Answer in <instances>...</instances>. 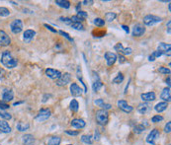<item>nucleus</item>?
Returning <instances> with one entry per match:
<instances>
[{
  "instance_id": "obj_11",
  "label": "nucleus",
  "mask_w": 171,
  "mask_h": 145,
  "mask_svg": "<svg viewBox=\"0 0 171 145\" xmlns=\"http://www.w3.org/2000/svg\"><path fill=\"white\" fill-rule=\"evenodd\" d=\"M105 59H106V61H107V65L112 66L115 64V62L117 61V55L114 53L107 51V53H105Z\"/></svg>"
},
{
  "instance_id": "obj_2",
  "label": "nucleus",
  "mask_w": 171,
  "mask_h": 145,
  "mask_svg": "<svg viewBox=\"0 0 171 145\" xmlns=\"http://www.w3.org/2000/svg\"><path fill=\"white\" fill-rule=\"evenodd\" d=\"M109 120V113L105 110H99L96 112V121L99 125H105L108 123Z\"/></svg>"
},
{
  "instance_id": "obj_54",
  "label": "nucleus",
  "mask_w": 171,
  "mask_h": 145,
  "mask_svg": "<svg viewBox=\"0 0 171 145\" xmlns=\"http://www.w3.org/2000/svg\"><path fill=\"white\" fill-rule=\"evenodd\" d=\"M122 28H123V30L125 31V32H126L127 34H129V27H128V26L122 25Z\"/></svg>"
},
{
  "instance_id": "obj_45",
  "label": "nucleus",
  "mask_w": 171,
  "mask_h": 145,
  "mask_svg": "<svg viewBox=\"0 0 171 145\" xmlns=\"http://www.w3.org/2000/svg\"><path fill=\"white\" fill-rule=\"evenodd\" d=\"M77 16L79 18H81V19H85V18H87V13L84 12V11H78L77 12Z\"/></svg>"
},
{
  "instance_id": "obj_5",
  "label": "nucleus",
  "mask_w": 171,
  "mask_h": 145,
  "mask_svg": "<svg viewBox=\"0 0 171 145\" xmlns=\"http://www.w3.org/2000/svg\"><path fill=\"white\" fill-rule=\"evenodd\" d=\"M51 110H49V109H42V110L38 113L37 116H36V120L42 123V121H45L48 120L51 116Z\"/></svg>"
},
{
  "instance_id": "obj_49",
  "label": "nucleus",
  "mask_w": 171,
  "mask_h": 145,
  "mask_svg": "<svg viewBox=\"0 0 171 145\" xmlns=\"http://www.w3.org/2000/svg\"><path fill=\"white\" fill-rule=\"evenodd\" d=\"M94 104L97 106H99V107H102L103 104H104V101H103L102 99H97V100L94 101Z\"/></svg>"
},
{
  "instance_id": "obj_10",
  "label": "nucleus",
  "mask_w": 171,
  "mask_h": 145,
  "mask_svg": "<svg viewBox=\"0 0 171 145\" xmlns=\"http://www.w3.org/2000/svg\"><path fill=\"white\" fill-rule=\"evenodd\" d=\"M46 75L51 79L58 80L59 77L61 76V72L59 70H56V69L48 68V69H46Z\"/></svg>"
},
{
  "instance_id": "obj_12",
  "label": "nucleus",
  "mask_w": 171,
  "mask_h": 145,
  "mask_svg": "<svg viewBox=\"0 0 171 145\" xmlns=\"http://www.w3.org/2000/svg\"><path fill=\"white\" fill-rule=\"evenodd\" d=\"M157 50L160 51L162 54H167L168 56H170V51H171V46L169 43H160L158 46H157Z\"/></svg>"
},
{
  "instance_id": "obj_35",
  "label": "nucleus",
  "mask_w": 171,
  "mask_h": 145,
  "mask_svg": "<svg viewBox=\"0 0 171 145\" xmlns=\"http://www.w3.org/2000/svg\"><path fill=\"white\" fill-rule=\"evenodd\" d=\"M0 116H1L2 118H4V120H11L12 118V116L10 115L9 113L4 112V111H2V110H0Z\"/></svg>"
},
{
  "instance_id": "obj_20",
  "label": "nucleus",
  "mask_w": 171,
  "mask_h": 145,
  "mask_svg": "<svg viewBox=\"0 0 171 145\" xmlns=\"http://www.w3.org/2000/svg\"><path fill=\"white\" fill-rule=\"evenodd\" d=\"M150 110H151V107L149 106V104L144 103V102L141 103V104H139V107H138V112L139 113H142V115H144V113H148Z\"/></svg>"
},
{
  "instance_id": "obj_59",
  "label": "nucleus",
  "mask_w": 171,
  "mask_h": 145,
  "mask_svg": "<svg viewBox=\"0 0 171 145\" xmlns=\"http://www.w3.org/2000/svg\"><path fill=\"white\" fill-rule=\"evenodd\" d=\"M79 9H80V3H78V5L76 6V11L78 12V11H79Z\"/></svg>"
},
{
  "instance_id": "obj_9",
  "label": "nucleus",
  "mask_w": 171,
  "mask_h": 145,
  "mask_svg": "<svg viewBox=\"0 0 171 145\" xmlns=\"http://www.w3.org/2000/svg\"><path fill=\"white\" fill-rule=\"evenodd\" d=\"M146 33V28L142 24H137L133 28V36L134 37H141Z\"/></svg>"
},
{
  "instance_id": "obj_33",
  "label": "nucleus",
  "mask_w": 171,
  "mask_h": 145,
  "mask_svg": "<svg viewBox=\"0 0 171 145\" xmlns=\"http://www.w3.org/2000/svg\"><path fill=\"white\" fill-rule=\"evenodd\" d=\"M124 81V75L123 73H118L117 76L115 77V78L113 79V83H115V84H120V83H122Z\"/></svg>"
},
{
  "instance_id": "obj_14",
  "label": "nucleus",
  "mask_w": 171,
  "mask_h": 145,
  "mask_svg": "<svg viewBox=\"0 0 171 145\" xmlns=\"http://www.w3.org/2000/svg\"><path fill=\"white\" fill-rule=\"evenodd\" d=\"M158 136H159V130L158 129H156V128L152 129V130L150 131V133L146 137V142L147 143H150V144H154L155 139H156Z\"/></svg>"
},
{
  "instance_id": "obj_27",
  "label": "nucleus",
  "mask_w": 171,
  "mask_h": 145,
  "mask_svg": "<svg viewBox=\"0 0 171 145\" xmlns=\"http://www.w3.org/2000/svg\"><path fill=\"white\" fill-rule=\"evenodd\" d=\"M16 127H17V129L19 131H25V130H27V129H29V127H30V124L29 123H17V125H16Z\"/></svg>"
},
{
  "instance_id": "obj_18",
  "label": "nucleus",
  "mask_w": 171,
  "mask_h": 145,
  "mask_svg": "<svg viewBox=\"0 0 171 145\" xmlns=\"http://www.w3.org/2000/svg\"><path fill=\"white\" fill-rule=\"evenodd\" d=\"M36 36V32L34 30H26L23 35V40L25 43H30Z\"/></svg>"
},
{
  "instance_id": "obj_61",
  "label": "nucleus",
  "mask_w": 171,
  "mask_h": 145,
  "mask_svg": "<svg viewBox=\"0 0 171 145\" xmlns=\"http://www.w3.org/2000/svg\"><path fill=\"white\" fill-rule=\"evenodd\" d=\"M168 10H169V11H170V10H171V5H170V3H169V4H168Z\"/></svg>"
},
{
  "instance_id": "obj_28",
  "label": "nucleus",
  "mask_w": 171,
  "mask_h": 145,
  "mask_svg": "<svg viewBox=\"0 0 171 145\" xmlns=\"http://www.w3.org/2000/svg\"><path fill=\"white\" fill-rule=\"evenodd\" d=\"M102 87H103V83L101 82L100 80H95L92 85V89L94 92H98Z\"/></svg>"
},
{
  "instance_id": "obj_47",
  "label": "nucleus",
  "mask_w": 171,
  "mask_h": 145,
  "mask_svg": "<svg viewBox=\"0 0 171 145\" xmlns=\"http://www.w3.org/2000/svg\"><path fill=\"white\" fill-rule=\"evenodd\" d=\"M117 58H119V62L122 64V63H125L127 61V59L125 57V55H123V54H119V56H117Z\"/></svg>"
},
{
  "instance_id": "obj_21",
  "label": "nucleus",
  "mask_w": 171,
  "mask_h": 145,
  "mask_svg": "<svg viewBox=\"0 0 171 145\" xmlns=\"http://www.w3.org/2000/svg\"><path fill=\"white\" fill-rule=\"evenodd\" d=\"M22 141L24 145H35V138L32 134H25L22 137Z\"/></svg>"
},
{
  "instance_id": "obj_31",
  "label": "nucleus",
  "mask_w": 171,
  "mask_h": 145,
  "mask_svg": "<svg viewBox=\"0 0 171 145\" xmlns=\"http://www.w3.org/2000/svg\"><path fill=\"white\" fill-rule=\"evenodd\" d=\"M161 55H162V53H160V51L155 50V51H153V53H152L148 56V60H149V61H154V60H155V58L159 57V56H161Z\"/></svg>"
},
{
  "instance_id": "obj_39",
  "label": "nucleus",
  "mask_w": 171,
  "mask_h": 145,
  "mask_svg": "<svg viewBox=\"0 0 171 145\" xmlns=\"http://www.w3.org/2000/svg\"><path fill=\"white\" fill-rule=\"evenodd\" d=\"M144 129H146V126H144L142 124H139L134 128V131L136 133H141L142 131H144Z\"/></svg>"
},
{
  "instance_id": "obj_25",
  "label": "nucleus",
  "mask_w": 171,
  "mask_h": 145,
  "mask_svg": "<svg viewBox=\"0 0 171 145\" xmlns=\"http://www.w3.org/2000/svg\"><path fill=\"white\" fill-rule=\"evenodd\" d=\"M56 4H58L59 7L64 9H68L70 7V2L67 0H56Z\"/></svg>"
},
{
  "instance_id": "obj_48",
  "label": "nucleus",
  "mask_w": 171,
  "mask_h": 145,
  "mask_svg": "<svg viewBox=\"0 0 171 145\" xmlns=\"http://www.w3.org/2000/svg\"><path fill=\"white\" fill-rule=\"evenodd\" d=\"M164 131L166 133H169L171 131V123L170 121H168V123H166V125H165V127H164Z\"/></svg>"
},
{
  "instance_id": "obj_19",
  "label": "nucleus",
  "mask_w": 171,
  "mask_h": 145,
  "mask_svg": "<svg viewBox=\"0 0 171 145\" xmlns=\"http://www.w3.org/2000/svg\"><path fill=\"white\" fill-rule=\"evenodd\" d=\"M141 100L144 101V103L147 102H152V101L155 100V94L153 92H147V93H142L141 95Z\"/></svg>"
},
{
  "instance_id": "obj_23",
  "label": "nucleus",
  "mask_w": 171,
  "mask_h": 145,
  "mask_svg": "<svg viewBox=\"0 0 171 145\" xmlns=\"http://www.w3.org/2000/svg\"><path fill=\"white\" fill-rule=\"evenodd\" d=\"M160 98L165 101V102H170L171 100V95H170V88H164V89L162 90V93L161 95H160Z\"/></svg>"
},
{
  "instance_id": "obj_41",
  "label": "nucleus",
  "mask_w": 171,
  "mask_h": 145,
  "mask_svg": "<svg viewBox=\"0 0 171 145\" xmlns=\"http://www.w3.org/2000/svg\"><path fill=\"white\" fill-rule=\"evenodd\" d=\"M59 20L61 21V22H63L65 25H71L72 24V21L70 18H67V17H61L59 18Z\"/></svg>"
},
{
  "instance_id": "obj_4",
  "label": "nucleus",
  "mask_w": 171,
  "mask_h": 145,
  "mask_svg": "<svg viewBox=\"0 0 171 145\" xmlns=\"http://www.w3.org/2000/svg\"><path fill=\"white\" fill-rule=\"evenodd\" d=\"M10 29H11L13 34H19L23 30V22L20 19H16L12 21L10 24Z\"/></svg>"
},
{
  "instance_id": "obj_50",
  "label": "nucleus",
  "mask_w": 171,
  "mask_h": 145,
  "mask_svg": "<svg viewBox=\"0 0 171 145\" xmlns=\"http://www.w3.org/2000/svg\"><path fill=\"white\" fill-rule=\"evenodd\" d=\"M45 27H46L48 30H50L51 32H53V33H58V31H56V29H53V28L51 27V26L49 25V24H45Z\"/></svg>"
},
{
  "instance_id": "obj_56",
  "label": "nucleus",
  "mask_w": 171,
  "mask_h": 145,
  "mask_svg": "<svg viewBox=\"0 0 171 145\" xmlns=\"http://www.w3.org/2000/svg\"><path fill=\"white\" fill-rule=\"evenodd\" d=\"M4 74H5V72L3 69H0V79H2L4 77Z\"/></svg>"
},
{
  "instance_id": "obj_60",
  "label": "nucleus",
  "mask_w": 171,
  "mask_h": 145,
  "mask_svg": "<svg viewBox=\"0 0 171 145\" xmlns=\"http://www.w3.org/2000/svg\"><path fill=\"white\" fill-rule=\"evenodd\" d=\"M23 102H17V103H14V106H17V105H20V104H22Z\"/></svg>"
},
{
  "instance_id": "obj_55",
  "label": "nucleus",
  "mask_w": 171,
  "mask_h": 145,
  "mask_svg": "<svg viewBox=\"0 0 171 145\" xmlns=\"http://www.w3.org/2000/svg\"><path fill=\"white\" fill-rule=\"evenodd\" d=\"M170 26H171V21H168V23H167V34H169V35H170V33H171Z\"/></svg>"
},
{
  "instance_id": "obj_44",
  "label": "nucleus",
  "mask_w": 171,
  "mask_h": 145,
  "mask_svg": "<svg viewBox=\"0 0 171 145\" xmlns=\"http://www.w3.org/2000/svg\"><path fill=\"white\" fill-rule=\"evenodd\" d=\"M9 108V105L7 103L3 102V101H0V110H7Z\"/></svg>"
},
{
  "instance_id": "obj_24",
  "label": "nucleus",
  "mask_w": 171,
  "mask_h": 145,
  "mask_svg": "<svg viewBox=\"0 0 171 145\" xmlns=\"http://www.w3.org/2000/svg\"><path fill=\"white\" fill-rule=\"evenodd\" d=\"M168 107V103L167 102H160L158 104H156V106L154 107L155 111H156L157 113H162L164 112L165 110L167 109Z\"/></svg>"
},
{
  "instance_id": "obj_6",
  "label": "nucleus",
  "mask_w": 171,
  "mask_h": 145,
  "mask_svg": "<svg viewBox=\"0 0 171 145\" xmlns=\"http://www.w3.org/2000/svg\"><path fill=\"white\" fill-rule=\"evenodd\" d=\"M71 80V75L69 73H64L61 74V76L56 80V85L58 86H65L66 84H68Z\"/></svg>"
},
{
  "instance_id": "obj_37",
  "label": "nucleus",
  "mask_w": 171,
  "mask_h": 145,
  "mask_svg": "<svg viewBox=\"0 0 171 145\" xmlns=\"http://www.w3.org/2000/svg\"><path fill=\"white\" fill-rule=\"evenodd\" d=\"M58 33L61 34V35L63 36V38H65L67 41H70V43H73V41H73V39H72V38L70 37V36H69V34H67L66 32H63V31H58Z\"/></svg>"
},
{
  "instance_id": "obj_17",
  "label": "nucleus",
  "mask_w": 171,
  "mask_h": 145,
  "mask_svg": "<svg viewBox=\"0 0 171 145\" xmlns=\"http://www.w3.org/2000/svg\"><path fill=\"white\" fill-rule=\"evenodd\" d=\"M70 93L73 97H78V96H81L82 94V89L76 83H72L70 85Z\"/></svg>"
},
{
  "instance_id": "obj_36",
  "label": "nucleus",
  "mask_w": 171,
  "mask_h": 145,
  "mask_svg": "<svg viewBox=\"0 0 171 145\" xmlns=\"http://www.w3.org/2000/svg\"><path fill=\"white\" fill-rule=\"evenodd\" d=\"M70 26L75 30H78V31H83L84 30V26L82 25L81 23H72Z\"/></svg>"
},
{
  "instance_id": "obj_51",
  "label": "nucleus",
  "mask_w": 171,
  "mask_h": 145,
  "mask_svg": "<svg viewBox=\"0 0 171 145\" xmlns=\"http://www.w3.org/2000/svg\"><path fill=\"white\" fill-rule=\"evenodd\" d=\"M101 108H103V110H105V111H107V110H110L111 108H112V106L110 105V104H103V106Z\"/></svg>"
},
{
  "instance_id": "obj_8",
  "label": "nucleus",
  "mask_w": 171,
  "mask_h": 145,
  "mask_svg": "<svg viewBox=\"0 0 171 145\" xmlns=\"http://www.w3.org/2000/svg\"><path fill=\"white\" fill-rule=\"evenodd\" d=\"M117 105L120 110H122L124 113H127L133 112V110H134V108L132 107V106L128 105V103H127L125 100H119Z\"/></svg>"
},
{
  "instance_id": "obj_34",
  "label": "nucleus",
  "mask_w": 171,
  "mask_h": 145,
  "mask_svg": "<svg viewBox=\"0 0 171 145\" xmlns=\"http://www.w3.org/2000/svg\"><path fill=\"white\" fill-rule=\"evenodd\" d=\"M10 15L9 9L5 8V7H0V17H7Z\"/></svg>"
},
{
  "instance_id": "obj_58",
  "label": "nucleus",
  "mask_w": 171,
  "mask_h": 145,
  "mask_svg": "<svg viewBox=\"0 0 171 145\" xmlns=\"http://www.w3.org/2000/svg\"><path fill=\"white\" fill-rule=\"evenodd\" d=\"M166 84H167L168 88H170V77H168V78L166 79Z\"/></svg>"
},
{
  "instance_id": "obj_1",
  "label": "nucleus",
  "mask_w": 171,
  "mask_h": 145,
  "mask_svg": "<svg viewBox=\"0 0 171 145\" xmlns=\"http://www.w3.org/2000/svg\"><path fill=\"white\" fill-rule=\"evenodd\" d=\"M0 61H1L2 65L8 69L14 68V67H16L18 64V60L12 55V53H10L9 50H4L3 53H2Z\"/></svg>"
},
{
  "instance_id": "obj_7",
  "label": "nucleus",
  "mask_w": 171,
  "mask_h": 145,
  "mask_svg": "<svg viewBox=\"0 0 171 145\" xmlns=\"http://www.w3.org/2000/svg\"><path fill=\"white\" fill-rule=\"evenodd\" d=\"M11 43V39L4 31L0 30V46H8Z\"/></svg>"
},
{
  "instance_id": "obj_40",
  "label": "nucleus",
  "mask_w": 171,
  "mask_h": 145,
  "mask_svg": "<svg viewBox=\"0 0 171 145\" xmlns=\"http://www.w3.org/2000/svg\"><path fill=\"white\" fill-rule=\"evenodd\" d=\"M161 120H163V116H159V115L152 116V118H151V121H152L153 123H159V121H161Z\"/></svg>"
},
{
  "instance_id": "obj_53",
  "label": "nucleus",
  "mask_w": 171,
  "mask_h": 145,
  "mask_svg": "<svg viewBox=\"0 0 171 145\" xmlns=\"http://www.w3.org/2000/svg\"><path fill=\"white\" fill-rule=\"evenodd\" d=\"M94 139H95V140H99V139H100V133H99V130H98V129H96V131H95Z\"/></svg>"
},
{
  "instance_id": "obj_42",
  "label": "nucleus",
  "mask_w": 171,
  "mask_h": 145,
  "mask_svg": "<svg viewBox=\"0 0 171 145\" xmlns=\"http://www.w3.org/2000/svg\"><path fill=\"white\" fill-rule=\"evenodd\" d=\"M158 72L162 74H170V69L167 68V67H159Z\"/></svg>"
},
{
  "instance_id": "obj_26",
  "label": "nucleus",
  "mask_w": 171,
  "mask_h": 145,
  "mask_svg": "<svg viewBox=\"0 0 171 145\" xmlns=\"http://www.w3.org/2000/svg\"><path fill=\"white\" fill-rule=\"evenodd\" d=\"M61 142V137L58 136H51L48 140V145H59Z\"/></svg>"
},
{
  "instance_id": "obj_46",
  "label": "nucleus",
  "mask_w": 171,
  "mask_h": 145,
  "mask_svg": "<svg viewBox=\"0 0 171 145\" xmlns=\"http://www.w3.org/2000/svg\"><path fill=\"white\" fill-rule=\"evenodd\" d=\"M65 133L68 134V135H72V136H76L79 134V131H75V130H65Z\"/></svg>"
},
{
  "instance_id": "obj_3",
  "label": "nucleus",
  "mask_w": 171,
  "mask_h": 145,
  "mask_svg": "<svg viewBox=\"0 0 171 145\" xmlns=\"http://www.w3.org/2000/svg\"><path fill=\"white\" fill-rule=\"evenodd\" d=\"M162 21V19L158 16H155V15H146L144 17V24L147 26V27H151L156 24H158Z\"/></svg>"
},
{
  "instance_id": "obj_57",
  "label": "nucleus",
  "mask_w": 171,
  "mask_h": 145,
  "mask_svg": "<svg viewBox=\"0 0 171 145\" xmlns=\"http://www.w3.org/2000/svg\"><path fill=\"white\" fill-rule=\"evenodd\" d=\"M50 97H51V95H45V96H44L43 102H44V103L46 102V101H48V98H50Z\"/></svg>"
},
{
  "instance_id": "obj_15",
  "label": "nucleus",
  "mask_w": 171,
  "mask_h": 145,
  "mask_svg": "<svg viewBox=\"0 0 171 145\" xmlns=\"http://www.w3.org/2000/svg\"><path fill=\"white\" fill-rule=\"evenodd\" d=\"M14 98V93H13L12 90L10 89H4L3 92H2V99H3V102H10V101L13 100Z\"/></svg>"
},
{
  "instance_id": "obj_52",
  "label": "nucleus",
  "mask_w": 171,
  "mask_h": 145,
  "mask_svg": "<svg viewBox=\"0 0 171 145\" xmlns=\"http://www.w3.org/2000/svg\"><path fill=\"white\" fill-rule=\"evenodd\" d=\"M93 3H94L93 0H84V1H82V4H84V5H91Z\"/></svg>"
},
{
  "instance_id": "obj_43",
  "label": "nucleus",
  "mask_w": 171,
  "mask_h": 145,
  "mask_svg": "<svg viewBox=\"0 0 171 145\" xmlns=\"http://www.w3.org/2000/svg\"><path fill=\"white\" fill-rule=\"evenodd\" d=\"M71 21H72V23H80V22H82V21H84V19H81V18H79L77 15H75V16H72L71 18Z\"/></svg>"
},
{
  "instance_id": "obj_29",
  "label": "nucleus",
  "mask_w": 171,
  "mask_h": 145,
  "mask_svg": "<svg viewBox=\"0 0 171 145\" xmlns=\"http://www.w3.org/2000/svg\"><path fill=\"white\" fill-rule=\"evenodd\" d=\"M117 17V14L114 12H108L106 13L105 15V20L108 21V22H112L113 20H115V18Z\"/></svg>"
},
{
  "instance_id": "obj_32",
  "label": "nucleus",
  "mask_w": 171,
  "mask_h": 145,
  "mask_svg": "<svg viewBox=\"0 0 171 145\" xmlns=\"http://www.w3.org/2000/svg\"><path fill=\"white\" fill-rule=\"evenodd\" d=\"M81 141L85 144H89L91 145L93 143L92 141V136L91 135H82L81 136Z\"/></svg>"
},
{
  "instance_id": "obj_30",
  "label": "nucleus",
  "mask_w": 171,
  "mask_h": 145,
  "mask_svg": "<svg viewBox=\"0 0 171 145\" xmlns=\"http://www.w3.org/2000/svg\"><path fill=\"white\" fill-rule=\"evenodd\" d=\"M78 109H79V104H78V102H77L76 100L75 99H73L70 102V110L72 111V112H77L78 111Z\"/></svg>"
},
{
  "instance_id": "obj_13",
  "label": "nucleus",
  "mask_w": 171,
  "mask_h": 145,
  "mask_svg": "<svg viewBox=\"0 0 171 145\" xmlns=\"http://www.w3.org/2000/svg\"><path fill=\"white\" fill-rule=\"evenodd\" d=\"M115 48V50H116V51H119V53H123L124 55H129V54H132V53H133V50H132L131 48H125L121 43H117V45L115 46V48Z\"/></svg>"
},
{
  "instance_id": "obj_22",
  "label": "nucleus",
  "mask_w": 171,
  "mask_h": 145,
  "mask_svg": "<svg viewBox=\"0 0 171 145\" xmlns=\"http://www.w3.org/2000/svg\"><path fill=\"white\" fill-rule=\"evenodd\" d=\"M0 132L2 133H10L11 127L6 120H0Z\"/></svg>"
},
{
  "instance_id": "obj_16",
  "label": "nucleus",
  "mask_w": 171,
  "mask_h": 145,
  "mask_svg": "<svg viewBox=\"0 0 171 145\" xmlns=\"http://www.w3.org/2000/svg\"><path fill=\"white\" fill-rule=\"evenodd\" d=\"M71 126L74 128H77V129H81V128H84L85 125H86V123L81 120V118H74V120H72L71 121Z\"/></svg>"
},
{
  "instance_id": "obj_62",
  "label": "nucleus",
  "mask_w": 171,
  "mask_h": 145,
  "mask_svg": "<svg viewBox=\"0 0 171 145\" xmlns=\"http://www.w3.org/2000/svg\"><path fill=\"white\" fill-rule=\"evenodd\" d=\"M67 145H72V144H67Z\"/></svg>"
},
{
  "instance_id": "obj_38",
  "label": "nucleus",
  "mask_w": 171,
  "mask_h": 145,
  "mask_svg": "<svg viewBox=\"0 0 171 145\" xmlns=\"http://www.w3.org/2000/svg\"><path fill=\"white\" fill-rule=\"evenodd\" d=\"M94 24L97 26V27H103V26L105 25V21L103 19H101V18H96V19H94Z\"/></svg>"
}]
</instances>
